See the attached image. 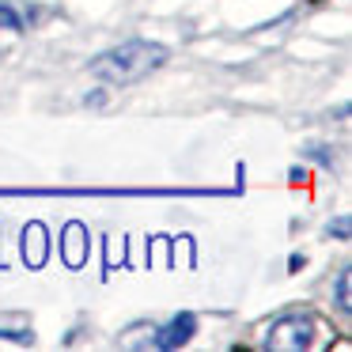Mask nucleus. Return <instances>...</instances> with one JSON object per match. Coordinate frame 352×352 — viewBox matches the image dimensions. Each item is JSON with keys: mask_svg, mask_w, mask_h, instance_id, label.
I'll use <instances>...</instances> for the list:
<instances>
[{"mask_svg": "<svg viewBox=\"0 0 352 352\" xmlns=\"http://www.w3.org/2000/svg\"><path fill=\"white\" fill-rule=\"evenodd\" d=\"M61 258H65L69 269H84V261H87V228L80 220L65 223V231H61Z\"/></svg>", "mask_w": 352, "mask_h": 352, "instance_id": "7ed1b4c3", "label": "nucleus"}, {"mask_svg": "<svg viewBox=\"0 0 352 352\" xmlns=\"http://www.w3.org/2000/svg\"><path fill=\"white\" fill-rule=\"evenodd\" d=\"M314 322L303 318V314H292V318H280L273 329H269L265 344L269 349H311L314 341Z\"/></svg>", "mask_w": 352, "mask_h": 352, "instance_id": "f03ea898", "label": "nucleus"}, {"mask_svg": "<svg viewBox=\"0 0 352 352\" xmlns=\"http://www.w3.org/2000/svg\"><path fill=\"white\" fill-rule=\"evenodd\" d=\"M349 284H352L349 269H344V273H337V307H341L344 314L352 311V296H349Z\"/></svg>", "mask_w": 352, "mask_h": 352, "instance_id": "423d86ee", "label": "nucleus"}, {"mask_svg": "<svg viewBox=\"0 0 352 352\" xmlns=\"http://www.w3.org/2000/svg\"><path fill=\"white\" fill-rule=\"evenodd\" d=\"M193 329H197V318H193V314H178V318L155 337V344H160V349H178V344H186L193 337Z\"/></svg>", "mask_w": 352, "mask_h": 352, "instance_id": "39448f33", "label": "nucleus"}, {"mask_svg": "<svg viewBox=\"0 0 352 352\" xmlns=\"http://www.w3.org/2000/svg\"><path fill=\"white\" fill-rule=\"evenodd\" d=\"M329 231H333L337 239H349V216H341L337 223H329Z\"/></svg>", "mask_w": 352, "mask_h": 352, "instance_id": "6e6552de", "label": "nucleus"}, {"mask_svg": "<svg viewBox=\"0 0 352 352\" xmlns=\"http://www.w3.org/2000/svg\"><path fill=\"white\" fill-rule=\"evenodd\" d=\"M46 223H38V220H31L23 228V261L31 269H42V261H46Z\"/></svg>", "mask_w": 352, "mask_h": 352, "instance_id": "20e7f679", "label": "nucleus"}, {"mask_svg": "<svg viewBox=\"0 0 352 352\" xmlns=\"http://www.w3.org/2000/svg\"><path fill=\"white\" fill-rule=\"evenodd\" d=\"M0 27H4V31H19V27H23V19L16 16V8L0 4Z\"/></svg>", "mask_w": 352, "mask_h": 352, "instance_id": "0eeeda50", "label": "nucleus"}, {"mask_svg": "<svg viewBox=\"0 0 352 352\" xmlns=\"http://www.w3.org/2000/svg\"><path fill=\"white\" fill-rule=\"evenodd\" d=\"M314 4H318V0H314Z\"/></svg>", "mask_w": 352, "mask_h": 352, "instance_id": "1a4fd4ad", "label": "nucleus"}, {"mask_svg": "<svg viewBox=\"0 0 352 352\" xmlns=\"http://www.w3.org/2000/svg\"><path fill=\"white\" fill-rule=\"evenodd\" d=\"M167 61V50L163 46H152V42H125V46L102 54L99 61L91 65L95 76L110 80V84H133V80L148 76L152 69Z\"/></svg>", "mask_w": 352, "mask_h": 352, "instance_id": "f257e3e1", "label": "nucleus"}]
</instances>
